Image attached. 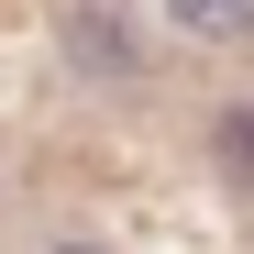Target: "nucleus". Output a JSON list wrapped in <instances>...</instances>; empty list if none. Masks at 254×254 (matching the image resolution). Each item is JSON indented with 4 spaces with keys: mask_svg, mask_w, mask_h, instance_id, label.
<instances>
[{
    "mask_svg": "<svg viewBox=\"0 0 254 254\" xmlns=\"http://www.w3.org/2000/svg\"><path fill=\"white\" fill-rule=\"evenodd\" d=\"M221 166H232V177H254V111H232V122H221Z\"/></svg>",
    "mask_w": 254,
    "mask_h": 254,
    "instance_id": "nucleus-1",
    "label": "nucleus"
}]
</instances>
